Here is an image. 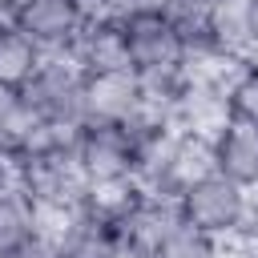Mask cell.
<instances>
[{"label":"cell","instance_id":"1","mask_svg":"<svg viewBox=\"0 0 258 258\" xmlns=\"http://www.w3.org/2000/svg\"><path fill=\"white\" fill-rule=\"evenodd\" d=\"M16 97L32 121H52L69 129L85 125V73L69 56H44Z\"/></svg>","mask_w":258,"mask_h":258},{"label":"cell","instance_id":"2","mask_svg":"<svg viewBox=\"0 0 258 258\" xmlns=\"http://www.w3.org/2000/svg\"><path fill=\"white\" fill-rule=\"evenodd\" d=\"M173 206H177L181 222L214 234L218 242H234L238 230H242V222H246V214H250V206H254V194L242 189V185H234L222 173H206V177L189 181L177 194Z\"/></svg>","mask_w":258,"mask_h":258},{"label":"cell","instance_id":"3","mask_svg":"<svg viewBox=\"0 0 258 258\" xmlns=\"http://www.w3.org/2000/svg\"><path fill=\"white\" fill-rule=\"evenodd\" d=\"M16 189L36 206V210H77L89 194V181L73 157V149L56 153H28L12 161Z\"/></svg>","mask_w":258,"mask_h":258},{"label":"cell","instance_id":"4","mask_svg":"<svg viewBox=\"0 0 258 258\" xmlns=\"http://www.w3.org/2000/svg\"><path fill=\"white\" fill-rule=\"evenodd\" d=\"M73 157L93 185H121L133 181V137L125 133V125H81L77 141H73Z\"/></svg>","mask_w":258,"mask_h":258},{"label":"cell","instance_id":"5","mask_svg":"<svg viewBox=\"0 0 258 258\" xmlns=\"http://www.w3.org/2000/svg\"><path fill=\"white\" fill-rule=\"evenodd\" d=\"M93 20L89 0H28L12 12V24L44 52V56H69L77 32Z\"/></svg>","mask_w":258,"mask_h":258},{"label":"cell","instance_id":"6","mask_svg":"<svg viewBox=\"0 0 258 258\" xmlns=\"http://www.w3.org/2000/svg\"><path fill=\"white\" fill-rule=\"evenodd\" d=\"M125 44H129V64L133 73H153V69H173L185 60V36L157 12V8H137L125 20Z\"/></svg>","mask_w":258,"mask_h":258},{"label":"cell","instance_id":"7","mask_svg":"<svg viewBox=\"0 0 258 258\" xmlns=\"http://www.w3.org/2000/svg\"><path fill=\"white\" fill-rule=\"evenodd\" d=\"M177 222V206L165 198H149L137 189L133 206L113 222V242L121 258H153L169 226Z\"/></svg>","mask_w":258,"mask_h":258},{"label":"cell","instance_id":"8","mask_svg":"<svg viewBox=\"0 0 258 258\" xmlns=\"http://www.w3.org/2000/svg\"><path fill=\"white\" fill-rule=\"evenodd\" d=\"M69 60L85 73V77H101V73H129V44H125V24L113 20V16H93L73 48H69Z\"/></svg>","mask_w":258,"mask_h":258},{"label":"cell","instance_id":"9","mask_svg":"<svg viewBox=\"0 0 258 258\" xmlns=\"http://www.w3.org/2000/svg\"><path fill=\"white\" fill-rule=\"evenodd\" d=\"M141 109V81L137 73H101L85 77V125H125Z\"/></svg>","mask_w":258,"mask_h":258},{"label":"cell","instance_id":"10","mask_svg":"<svg viewBox=\"0 0 258 258\" xmlns=\"http://www.w3.org/2000/svg\"><path fill=\"white\" fill-rule=\"evenodd\" d=\"M210 145H214V173L254 194L258 189V125L226 121L210 137Z\"/></svg>","mask_w":258,"mask_h":258},{"label":"cell","instance_id":"11","mask_svg":"<svg viewBox=\"0 0 258 258\" xmlns=\"http://www.w3.org/2000/svg\"><path fill=\"white\" fill-rule=\"evenodd\" d=\"M230 121V105H226V89L214 81H194L185 85V93L173 105V125L198 137H214L222 125Z\"/></svg>","mask_w":258,"mask_h":258},{"label":"cell","instance_id":"12","mask_svg":"<svg viewBox=\"0 0 258 258\" xmlns=\"http://www.w3.org/2000/svg\"><path fill=\"white\" fill-rule=\"evenodd\" d=\"M202 36L234 60L254 56V40H250V0H210V16Z\"/></svg>","mask_w":258,"mask_h":258},{"label":"cell","instance_id":"13","mask_svg":"<svg viewBox=\"0 0 258 258\" xmlns=\"http://www.w3.org/2000/svg\"><path fill=\"white\" fill-rule=\"evenodd\" d=\"M40 60H44V52H40L12 20H4V24H0V85L12 89V93H20V85L36 73Z\"/></svg>","mask_w":258,"mask_h":258},{"label":"cell","instance_id":"14","mask_svg":"<svg viewBox=\"0 0 258 258\" xmlns=\"http://www.w3.org/2000/svg\"><path fill=\"white\" fill-rule=\"evenodd\" d=\"M36 234V206L12 185L0 194V258H12Z\"/></svg>","mask_w":258,"mask_h":258},{"label":"cell","instance_id":"15","mask_svg":"<svg viewBox=\"0 0 258 258\" xmlns=\"http://www.w3.org/2000/svg\"><path fill=\"white\" fill-rule=\"evenodd\" d=\"M153 258H226V242H218L214 234H206V230L177 218L169 226V234L161 238Z\"/></svg>","mask_w":258,"mask_h":258},{"label":"cell","instance_id":"16","mask_svg":"<svg viewBox=\"0 0 258 258\" xmlns=\"http://www.w3.org/2000/svg\"><path fill=\"white\" fill-rule=\"evenodd\" d=\"M226 105H230V121L258 125V52L238 64L234 81L226 85Z\"/></svg>","mask_w":258,"mask_h":258},{"label":"cell","instance_id":"17","mask_svg":"<svg viewBox=\"0 0 258 258\" xmlns=\"http://www.w3.org/2000/svg\"><path fill=\"white\" fill-rule=\"evenodd\" d=\"M181 36H198L206 28V16H210V0H157L153 4Z\"/></svg>","mask_w":258,"mask_h":258},{"label":"cell","instance_id":"18","mask_svg":"<svg viewBox=\"0 0 258 258\" xmlns=\"http://www.w3.org/2000/svg\"><path fill=\"white\" fill-rule=\"evenodd\" d=\"M12 258H60V242H52V238H44V234H32Z\"/></svg>","mask_w":258,"mask_h":258},{"label":"cell","instance_id":"19","mask_svg":"<svg viewBox=\"0 0 258 258\" xmlns=\"http://www.w3.org/2000/svg\"><path fill=\"white\" fill-rule=\"evenodd\" d=\"M12 185H16V173H12V161H4V157H0V194H4V189H12Z\"/></svg>","mask_w":258,"mask_h":258},{"label":"cell","instance_id":"20","mask_svg":"<svg viewBox=\"0 0 258 258\" xmlns=\"http://www.w3.org/2000/svg\"><path fill=\"white\" fill-rule=\"evenodd\" d=\"M250 40H254V52H258V0H250Z\"/></svg>","mask_w":258,"mask_h":258},{"label":"cell","instance_id":"21","mask_svg":"<svg viewBox=\"0 0 258 258\" xmlns=\"http://www.w3.org/2000/svg\"><path fill=\"white\" fill-rule=\"evenodd\" d=\"M24 4H28V0H0V8H4V16H8V20H12V12H16V8H24Z\"/></svg>","mask_w":258,"mask_h":258}]
</instances>
